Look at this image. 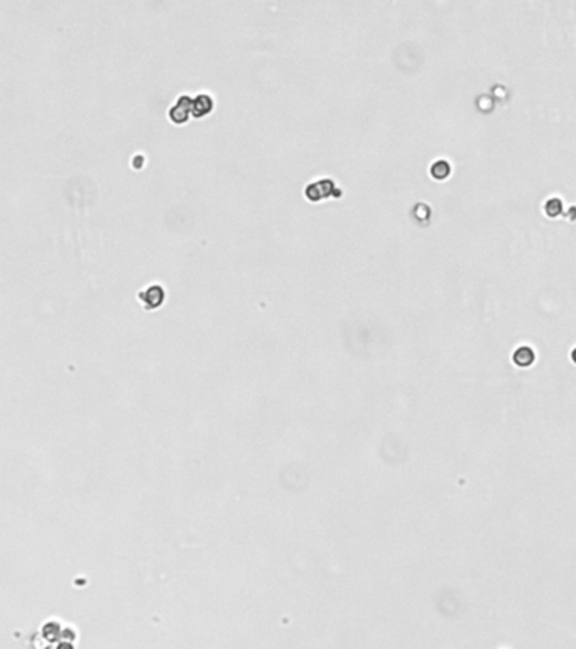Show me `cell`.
<instances>
[{
    "label": "cell",
    "mask_w": 576,
    "mask_h": 649,
    "mask_svg": "<svg viewBox=\"0 0 576 649\" xmlns=\"http://www.w3.org/2000/svg\"><path fill=\"white\" fill-rule=\"evenodd\" d=\"M189 114H191V98L189 97H181L169 110V117L174 124H184Z\"/></svg>",
    "instance_id": "cell-1"
},
{
    "label": "cell",
    "mask_w": 576,
    "mask_h": 649,
    "mask_svg": "<svg viewBox=\"0 0 576 649\" xmlns=\"http://www.w3.org/2000/svg\"><path fill=\"white\" fill-rule=\"evenodd\" d=\"M213 110V98L208 93H199L196 98H191V114L194 117H205Z\"/></svg>",
    "instance_id": "cell-2"
},
{
    "label": "cell",
    "mask_w": 576,
    "mask_h": 649,
    "mask_svg": "<svg viewBox=\"0 0 576 649\" xmlns=\"http://www.w3.org/2000/svg\"><path fill=\"white\" fill-rule=\"evenodd\" d=\"M514 362L517 363V365H521V367L531 365V363L534 362V352H532L531 348H527V347H522V348H519V350L515 352Z\"/></svg>",
    "instance_id": "cell-3"
},
{
    "label": "cell",
    "mask_w": 576,
    "mask_h": 649,
    "mask_svg": "<svg viewBox=\"0 0 576 649\" xmlns=\"http://www.w3.org/2000/svg\"><path fill=\"white\" fill-rule=\"evenodd\" d=\"M431 174L436 179H445V178H448V174H450V164H448L446 161H438V162H435V164H433V167H431Z\"/></svg>",
    "instance_id": "cell-4"
},
{
    "label": "cell",
    "mask_w": 576,
    "mask_h": 649,
    "mask_svg": "<svg viewBox=\"0 0 576 649\" xmlns=\"http://www.w3.org/2000/svg\"><path fill=\"white\" fill-rule=\"evenodd\" d=\"M546 212H548V215L549 216H558L559 215V212H561V202H559V200H549L548 202V205H546Z\"/></svg>",
    "instance_id": "cell-5"
},
{
    "label": "cell",
    "mask_w": 576,
    "mask_h": 649,
    "mask_svg": "<svg viewBox=\"0 0 576 649\" xmlns=\"http://www.w3.org/2000/svg\"><path fill=\"white\" fill-rule=\"evenodd\" d=\"M573 360L576 362V350H573Z\"/></svg>",
    "instance_id": "cell-6"
}]
</instances>
